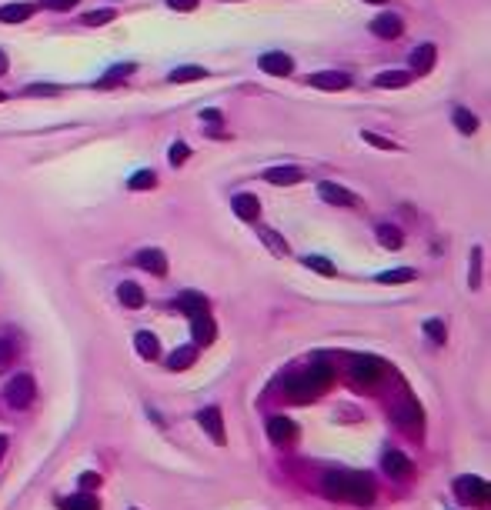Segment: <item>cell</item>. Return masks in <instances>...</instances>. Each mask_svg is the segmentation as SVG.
<instances>
[{"label":"cell","instance_id":"1","mask_svg":"<svg viewBox=\"0 0 491 510\" xmlns=\"http://www.w3.org/2000/svg\"><path fill=\"white\" fill-rule=\"evenodd\" d=\"M331 377H335V370H331L324 360H318V363H311L305 370L284 374V393H288L291 400H301V404H305V400H314V397L331 384Z\"/></svg>","mask_w":491,"mask_h":510},{"label":"cell","instance_id":"2","mask_svg":"<svg viewBox=\"0 0 491 510\" xmlns=\"http://www.w3.org/2000/svg\"><path fill=\"white\" fill-rule=\"evenodd\" d=\"M321 483L328 497H344L351 504H365V507L374 500V483L368 474H324Z\"/></svg>","mask_w":491,"mask_h":510},{"label":"cell","instance_id":"3","mask_svg":"<svg viewBox=\"0 0 491 510\" xmlns=\"http://www.w3.org/2000/svg\"><path fill=\"white\" fill-rule=\"evenodd\" d=\"M34 393H37V384H34L31 374H14L7 380V387H3V397L17 407V410H24V407L34 404Z\"/></svg>","mask_w":491,"mask_h":510},{"label":"cell","instance_id":"4","mask_svg":"<svg viewBox=\"0 0 491 510\" xmlns=\"http://www.w3.org/2000/svg\"><path fill=\"white\" fill-rule=\"evenodd\" d=\"M351 377H354V384L371 387V384H378L384 377V363L378 357H354L351 360Z\"/></svg>","mask_w":491,"mask_h":510},{"label":"cell","instance_id":"5","mask_svg":"<svg viewBox=\"0 0 491 510\" xmlns=\"http://www.w3.org/2000/svg\"><path fill=\"white\" fill-rule=\"evenodd\" d=\"M455 494H458L464 504H485V500H488V483L481 477H471V474H468V477L455 480Z\"/></svg>","mask_w":491,"mask_h":510},{"label":"cell","instance_id":"6","mask_svg":"<svg viewBox=\"0 0 491 510\" xmlns=\"http://www.w3.org/2000/svg\"><path fill=\"white\" fill-rule=\"evenodd\" d=\"M258 67L271 77H288L294 70V60L288 57V54H281V50H268V54H261Z\"/></svg>","mask_w":491,"mask_h":510},{"label":"cell","instance_id":"7","mask_svg":"<svg viewBox=\"0 0 491 510\" xmlns=\"http://www.w3.org/2000/svg\"><path fill=\"white\" fill-rule=\"evenodd\" d=\"M198 423H200V430H207V437H211L214 444H224V440H228V437H224V420H221V410H217V407L198 410Z\"/></svg>","mask_w":491,"mask_h":510},{"label":"cell","instance_id":"8","mask_svg":"<svg viewBox=\"0 0 491 510\" xmlns=\"http://www.w3.org/2000/svg\"><path fill=\"white\" fill-rule=\"evenodd\" d=\"M318 194H321V200L335 204V207H354V204H358V197H354L351 190H344L341 183H331V180H324L321 187H318Z\"/></svg>","mask_w":491,"mask_h":510},{"label":"cell","instance_id":"9","mask_svg":"<svg viewBox=\"0 0 491 510\" xmlns=\"http://www.w3.org/2000/svg\"><path fill=\"white\" fill-rule=\"evenodd\" d=\"M381 467H384L388 477H398V480L411 477V460H408L401 450H388V453L381 457Z\"/></svg>","mask_w":491,"mask_h":510},{"label":"cell","instance_id":"10","mask_svg":"<svg viewBox=\"0 0 491 510\" xmlns=\"http://www.w3.org/2000/svg\"><path fill=\"white\" fill-rule=\"evenodd\" d=\"M268 437H271V444H291L298 437V427L288 417H271L268 420Z\"/></svg>","mask_w":491,"mask_h":510},{"label":"cell","instance_id":"11","mask_svg":"<svg viewBox=\"0 0 491 510\" xmlns=\"http://www.w3.org/2000/svg\"><path fill=\"white\" fill-rule=\"evenodd\" d=\"M434 60H438V47L418 44L415 50H411V70H415V74H428L431 67H434Z\"/></svg>","mask_w":491,"mask_h":510},{"label":"cell","instance_id":"12","mask_svg":"<svg viewBox=\"0 0 491 510\" xmlns=\"http://www.w3.org/2000/svg\"><path fill=\"white\" fill-rule=\"evenodd\" d=\"M351 84V77L341 74V70H321V74H311V87L318 90H344Z\"/></svg>","mask_w":491,"mask_h":510},{"label":"cell","instance_id":"13","mask_svg":"<svg viewBox=\"0 0 491 510\" xmlns=\"http://www.w3.org/2000/svg\"><path fill=\"white\" fill-rule=\"evenodd\" d=\"M401 30H404V24H401V17H395V14H381V17L371 20V33H374V37H384V40L398 37Z\"/></svg>","mask_w":491,"mask_h":510},{"label":"cell","instance_id":"14","mask_svg":"<svg viewBox=\"0 0 491 510\" xmlns=\"http://www.w3.org/2000/svg\"><path fill=\"white\" fill-rule=\"evenodd\" d=\"M138 267L151 270L154 277H164V273H168V257L161 254V250H154V247H147V250L138 254Z\"/></svg>","mask_w":491,"mask_h":510},{"label":"cell","instance_id":"15","mask_svg":"<svg viewBox=\"0 0 491 510\" xmlns=\"http://www.w3.org/2000/svg\"><path fill=\"white\" fill-rule=\"evenodd\" d=\"M191 333H194V340H200V344H211V340H214L217 330H214V320H211L207 310L191 317Z\"/></svg>","mask_w":491,"mask_h":510},{"label":"cell","instance_id":"16","mask_svg":"<svg viewBox=\"0 0 491 510\" xmlns=\"http://www.w3.org/2000/svg\"><path fill=\"white\" fill-rule=\"evenodd\" d=\"M264 177H268V183H274V187H291V183H301L305 174L298 167H271Z\"/></svg>","mask_w":491,"mask_h":510},{"label":"cell","instance_id":"17","mask_svg":"<svg viewBox=\"0 0 491 510\" xmlns=\"http://www.w3.org/2000/svg\"><path fill=\"white\" fill-rule=\"evenodd\" d=\"M230 207H234V213H237L241 220H254V217L261 213V204H258L254 194H237L230 200Z\"/></svg>","mask_w":491,"mask_h":510},{"label":"cell","instance_id":"18","mask_svg":"<svg viewBox=\"0 0 491 510\" xmlns=\"http://www.w3.org/2000/svg\"><path fill=\"white\" fill-rule=\"evenodd\" d=\"M395 420L404 423V427H421V407H418L415 400H401V404L395 407Z\"/></svg>","mask_w":491,"mask_h":510},{"label":"cell","instance_id":"19","mask_svg":"<svg viewBox=\"0 0 491 510\" xmlns=\"http://www.w3.org/2000/svg\"><path fill=\"white\" fill-rule=\"evenodd\" d=\"M117 300H121L124 307H131V310H138L140 303H144V290H140L134 280H124L121 287H117Z\"/></svg>","mask_w":491,"mask_h":510},{"label":"cell","instance_id":"20","mask_svg":"<svg viewBox=\"0 0 491 510\" xmlns=\"http://www.w3.org/2000/svg\"><path fill=\"white\" fill-rule=\"evenodd\" d=\"M34 14V3H7L0 7V24H20Z\"/></svg>","mask_w":491,"mask_h":510},{"label":"cell","instance_id":"21","mask_svg":"<svg viewBox=\"0 0 491 510\" xmlns=\"http://www.w3.org/2000/svg\"><path fill=\"white\" fill-rule=\"evenodd\" d=\"M134 347H138V354H140L144 360H154L157 354H161V344H157V337H154V333H147V330L134 333Z\"/></svg>","mask_w":491,"mask_h":510},{"label":"cell","instance_id":"22","mask_svg":"<svg viewBox=\"0 0 491 510\" xmlns=\"http://www.w3.org/2000/svg\"><path fill=\"white\" fill-rule=\"evenodd\" d=\"M177 307H181L187 317L204 314V310H207V297H200V294H194V290H184V294H181V300H177Z\"/></svg>","mask_w":491,"mask_h":510},{"label":"cell","instance_id":"23","mask_svg":"<svg viewBox=\"0 0 491 510\" xmlns=\"http://www.w3.org/2000/svg\"><path fill=\"white\" fill-rule=\"evenodd\" d=\"M411 84V70H384L374 77V87H408Z\"/></svg>","mask_w":491,"mask_h":510},{"label":"cell","instance_id":"24","mask_svg":"<svg viewBox=\"0 0 491 510\" xmlns=\"http://www.w3.org/2000/svg\"><path fill=\"white\" fill-rule=\"evenodd\" d=\"M207 70L198 67V63H184V67H177V70H170V84H191V80H204Z\"/></svg>","mask_w":491,"mask_h":510},{"label":"cell","instance_id":"25","mask_svg":"<svg viewBox=\"0 0 491 510\" xmlns=\"http://www.w3.org/2000/svg\"><path fill=\"white\" fill-rule=\"evenodd\" d=\"M194 360H198V350H194V347H177V350L170 354L168 367H170V370H187Z\"/></svg>","mask_w":491,"mask_h":510},{"label":"cell","instance_id":"26","mask_svg":"<svg viewBox=\"0 0 491 510\" xmlns=\"http://www.w3.org/2000/svg\"><path fill=\"white\" fill-rule=\"evenodd\" d=\"M378 240H381V247H388V250H401V243H404L401 230H398V227H391V224L378 227Z\"/></svg>","mask_w":491,"mask_h":510},{"label":"cell","instance_id":"27","mask_svg":"<svg viewBox=\"0 0 491 510\" xmlns=\"http://www.w3.org/2000/svg\"><path fill=\"white\" fill-rule=\"evenodd\" d=\"M408 280H415V270L411 267H395L378 273V284H408Z\"/></svg>","mask_w":491,"mask_h":510},{"label":"cell","instance_id":"28","mask_svg":"<svg viewBox=\"0 0 491 510\" xmlns=\"http://www.w3.org/2000/svg\"><path fill=\"white\" fill-rule=\"evenodd\" d=\"M64 510H101V504H97V497L91 494H74L64 500Z\"/></svg>","mask_w":491,"mask_h":510},{"label":"cell","instance_id":"29","mask_svg":"<svg viewBox=\"0 0 491 510\" xmlns=\"http://www.w3.org/2000/svg\"><path fill=\"white\" fill-rule=\"evenodd\" d=\"M455 127H458L461 134H475L478 117L471 114V110H464V107H458V110H455Z\"/></svg>","mask_w":491,"mask_h":510},{"label":"cell","instance_id":"30","mask_svg":"<svg viewBox=\"0 0 491 510\" xmlns=\"http://www.w3.org/2000/svg\"><path fill=\"white\" fill-rule=\"evenodd\" d=\"M425 333H428V340H431V344H445V337H448L445 324H441L438 317H431V320H425Z\"/></svg>","mask_w":491,"mask_h":510},{"label":"cell","instance_id":"31","mask_svg":"<svg viewBox=\"0 0 491 510\" xmlns=\"http://www.w3.org/2000/svg\"><path fill=\"white\" fill-rule=\"evenodd\" d=\"M154 183H157V177H154L151 170H138L134 177L127 180V187H131V190H151Z\"/></svg>","mask_w":491,"mask_h":510},{"label":"cell","instance_id":"32","mask_svg":"<svg viewBox=\"0 0 491 510\" xmlns=\"http://www.w3.org/2000/svg\"><path fill=\"white\" fill-rule=\"evenodd\" d=\"M305 267H311V270H318V273H324V277H331L335 273V264L331 260H324V257H305Z\"/></svg>","mask_w":491,"mask_h":510},{"label":"cell","instance_id":"33","mask_svg":"<svg viewBox=\"0 0 491 510\" xmlns=\"http://www.w3.org/2000/svg\"><path fill=\"white\" fill-rule=\"evenodd\" d=\"M131 70H134L131 63H121V67H110V74H108V77H101V84H97V87H110V84H117V80H121V77H127Z\"/></svg>","mask_w":491,"mask_h":510},{"label":"cell","instance_id":"34","mask_svg":"<svg viewBox=\"0 0 491 510\" xmlns=\"http://www.w3.org/2000/svg\"><path fill=\"white\" fill-rule=\"evenodd\" d=\"M14 354H17L14 344L0 337V374H3V370H10V363H14Z\"/></svg>","mask_w":491,"mask_h":510},{"label":"cell","instance_id":"35","mask_svg":"<svg viewBox=\"0 0 491 510\" xmlns=\"http://www.w3.org/2000/svg\"><path fill=\"white\" fill-rule=\"evenodd\" d=\"M261 237L268 240V247H271L274 254H288V243H284V237H277L274 230H261Z\"/></svg>","mask_w":491,"mask_h":510},{"label":"cell","instance_id":"36","mask_svg":"<svg viewBox=\"0 0 491 510\" xmlns=\"http://www.w3.org/2000/svg\"><path fill=\"white\" fill-rule=\"evenodd\" d=\"M168 157H170V164L177 167V164H184L187 157H191V150H187V144H181V140H177V144L170 147V153H168Z\"/></svg>","mask_w":491,"mask_h":510},{"label":"cell","instance_id":"37","mask_svg":"<svg viewBox=\"0 0 491 510\" xmlns=\"http://www.w3.org/2000/svg\"><path fill=\"white\" fill-rule=\"evenodd\" d=\"M110 17H114V10H94L84 20H87V27H101V24H110Z\"/></svg>","mask_w":491,"mask_h":510},{"label":"cell","instance_id":"38","mask_svg":"<svg viewBox=\"0 0 491 510\" xmlns=\"http://www.w3.org/2000/svg\"><path fill=\"white\" fill-rule=\"evenodd\" d=\"M365 140H368V144H374V147H381V150H395V144H391V140H384V137H378V134H371V130H365Z\"/></svg>","mask_w":491,"mask_h":510},{"label":"cell","instance_id":"39","mask_svg":"<svg viewBox=\"0 0 491 510\" xmlns=\"http://www.w3.org/2000/svg\"><path fill=\"white\" fill-rule=\"evenodd\" d=\"M80 0H44L47 10H71V7H77Z\"/></svg>","mask_w":491,"mask_h":510},{"label":"cell","instance_id":"40","mask_svg":"<svg viewBox=\"0 0 491 510\" xmlns=\"http://www.w3.org/2000/svg\"><path fill=\"white\" fill-rule=\"evenodd\" d=\"M44 93H57V87H47V84H34V87H27V97H44Z\"/></svg>","mask_w":491,"mask_h":510},{"label":"cell","instance_id":"41","mask_svg":"<svg viewBox=\"0 0 491 510\" xmlns=\"http://www.w3.org/2000/svg\"><path fill=\"white\" fill-rule=\"evenodd\" d=\"M168 7H174V10H194L198 0H168Z\"/></svg>","mask_w":491,"mask_h":510},{"label":"cell","instance_id":"42","mask_svg":"<svg viewBox=\"0 0 491 510\" xmlns=\"http://www.w3.org/2000/svg\"><path fill=\"white\" fill-rule=\"evenodd\" d=\"M80 483H84V487H97V483H101V477H97V474H84V477H80Z\"/></svg>","mask_w":491,"mask_h":510},{"label":"cell","instance_id":"43","mask_svg":"<svg viewBox=\"0 0 491 510\" xmlns=\"http://www.w3.org/2000/svg\"><path fill=\"white\" fill-rule=\"evenodd\" d=\"M200 117H204V120H214V123H217V120H221V114H217V110H204Z\"/></svg>","mask_w":491,"mask_h":510},{"label":"cell","instance_id":"44","mask_svg":"<svg viewBox=\"0 0 491 510\" xmlns=\"http://www.w3.org/2000/svg\"><path fill=\"white\" fill-rule=\"evenodd\" d=\"M0 74H7V54L0 50Z\"/></svg>","mask_w":491,"mask_h":510},{"label":"cell","instance_id":"45","mask_svg":"<svg viewBox=\"0 0 491 510\" xmlns=\"http://www.w3.org/2000/svg\"><path fill=\"white\" fill-rule=\"evenodd\" d=\"M3 453H7V437H0V460H3Z\"/></svg>","mask_w":491,"mask_h":510},{"label":"cell","instance_id":"46","mask_svg":"<svg viewBox=\"0 0 491 510\" xmlns=\"http://www.w3.org/2000/svg\"><path fill=\"white\" fill-rule=\"evenodd\" d=\"M368 3H384V0H368Z\"/></svg>","mask_w":491,"mask_h":510},{"label":"cell","instance_id":"47","mask_svg":"<svg viewBox=\"0 0 491 510\" xmlns=\"http://www.w3.org/2000/svg\"><path fill=\"white\" fill-rule=\"evenodd\" d=\"M0 100H3V93H0Z\"/></svg>","mask_w":491,"mask_h":510}]
</instances>
